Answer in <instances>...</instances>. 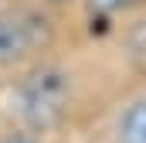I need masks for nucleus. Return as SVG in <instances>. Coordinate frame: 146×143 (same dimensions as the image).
<instances>
[{
    "label": "nucleus",
    "mask_w": 146,
    "mask_h": 143,
    "mask_svg": "<svg viewBox=\"0 0 146 143\" xmlns=\"http://www.w3.org/2000/svg\"><path fill=\"white\" fill-rule=\"evenodd\" d=\"M85 96V72L78 61L54 58V51L27 68L10 85V116L17 126L31 133L61 130L82 109Z\"/></svg>",
    "instance_id": "f257e3e1"
},
{
    "label": "nucleus",
    "mask_w": 146,
    "mask_h": 143,
    "mask_svg": "<svg viewBox=\"0 0 146 143\" xmlns=\"http://www.w3.org/2000/svg\"><path fill=\"white\" fill-rule=\"evenodd\" d=\"M54 17L37 3H0V75L21 78L54 51Z\"/></svg>",
    "instance_id": "f03ea898"
},
{
    "label": "nucleus",
    "mask_w": 146,
    "mask_h": 143,
    "mask_svg": "<svg viewBox=\"0 0 146 143\" xmlns=\"http://www.w3.org/2000/svg\"><path fill=\"white\" fill-rule=\"evenodd\" d=\"M85 14V27L92 37H106L119 27V21H133L146 7V0H78Z\"/></svg>",
    "instance_id": "7ed1b4c3"
},
{
    "label": "nucleus",
    "mask_w": 146,
    "mask_h": 143,
    "mask_svg": "<svg viewBox=\"0 0 146 143\" xmlns=\"http://www.w3.org/2000/svg\"><path fill=\"white\" fill-rule=\"evenodd\" d=\"M109 143H146V92L119 106L109 126Z\"/></svg>",
    "instance_id": "20e7f679"
},
{
    "label": "nucleus",
    "mask_w": 146,
    "mask_h": 143,
    "mask_svg": "<svg viewBox=\"0 0 146 143\" xmlns=\"http://www.w3.org/2000/svg\"><path fill=\"white\" fill-rule=\"evenodd\" d=\"M129 58L146 68V7L129 21Z\"/></svg>",
    "instance_id": "39448f33"
},
{
    "label": "nucleus",
    "mask_w": 146,
    "mask_h": 143,
    "mask_svg": "<svg viewBox=\"0 0 146 143\" xmlns=\"http://www.w3.org/2000/svg\"><path fill=\"white\" fill-rule=\"evenodd\" d=\"M0 143H41V136L14 123V126H7V130H0Z\"/></svg>",
    "instance_id": "423d86ee"
},
{
    "label": "nucleus",
    "mask_w": 146,
    "mask_h": 143,
    "mask_svg": "<svg viewBox=\"0 0 146 143\" xmlns=\"http://www.w3.org/2000/svg\"><path fill=\"white\" fill-rule=\"evenodd\" d=\"M31 3H37V7H44V10H65V7H75L78 0H31Z\"/></svg>",
    "instance_id": "0eeeda50"
},
{
    "label": "nucleus",
    "mask_w": 146,
    "mask_h": 143,
    "mask_svg": "<svg viewBox=\"0 0 146 143\" xmlns=\"http://www.w3.org/2000/svg\"><path fill=\"white\" fill-rule=\"evenodd\" d=\"M0 3H3V0H0Z\"/></svg>",
    "instance_id": "6e6552de"
}]
</instances>
